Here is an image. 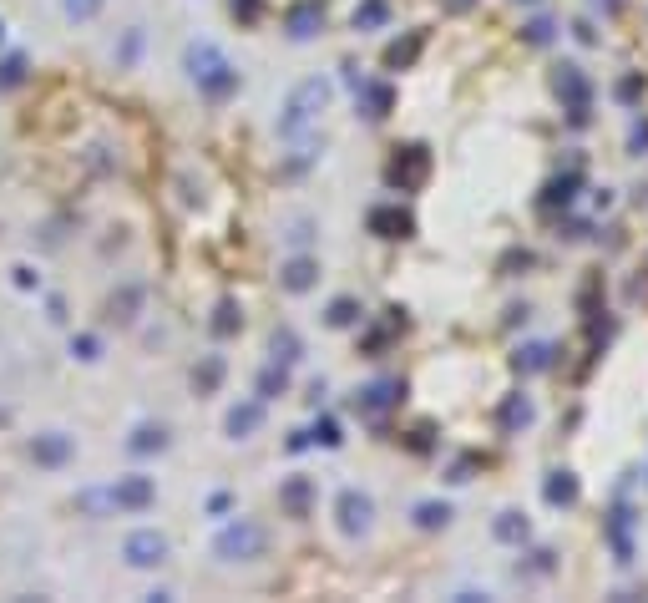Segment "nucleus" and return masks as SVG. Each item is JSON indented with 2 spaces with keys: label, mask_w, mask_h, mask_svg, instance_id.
Segmentation results:
<instances>
[{
  "label": "nucleus",
  "mask_w": 648,
  "mask_h": 603,
  "mask_svg": "<svg viewBox=\"0 0 648 603\" xmlns=\"http://www.w3.org/2000/svg\"><path fill=\"white\" fill-rule=\"evenodd\" d=\"M304 284H309V264H294L289 269V289H304Z\"/></svg>",
  "instance_id": "nucleus-15"
},
{
  "label": "nucleus",
  "mask_w": 648,
  "mask_h": 603,
  "mask_svg": "<svg viewBox=\"0 0 648 603\" xmlns=\"http://www.w3.org/2000/svg\"><path fill=\"white\" fill-rule=\"evenodd\" d=\"M497 538H502V543H527L532 527H527L522 512H502V517H497Z\"/></svg>",
  "instance_id": "nucleus-8"
},
{
  "label": "nucleus",
  "mask_w": 648,
  "mask_h": 603,
  "mask_svg": "<svg viewBox=\"0 0 648 603\" xmlns=\"http://www.w3.org/2000/svg\"><path fill=\"white\" fill-rule=\"evenodd\" d=\"M517 365H527V370H542V365H547V350H542V345H532V350H527V360H517Z\"/></svg>",
  "instance_id": "nucleus-14"
},
{
  "label": "nucleus",
  "mask_w": 648,
  "mask_h": 603,
  "mask_svg": "<svg viewBox=\"0 0 648 603\" xmlns=\"http://www.w3.org/2000/svg\"><path fill=\"white\" fill-rule=\"evenodd\" d=\"M259 548H264V533H259L254 522H238V527H228V533L218 538V553H223V558H254Z\"/></svg>",
  "instance_id": "nucleus-2"
},
{
  "label": "nucleus",
  "mask_w": 648,
  "mask_h": 603,
  "mask_svg": "<svg viewBox=\"0 0 648 603\" xmlns=\"http://www.w3.org/2000/svg\"><path fill=\"white\" fill-rule=\"evenodd\" d=\"M188 61H193V77H198V82H208L213 92H223V87L233 82V77H228V61H223L213 46H193V56H188Z\"/></svg>",
  "instance_id": "nucleus-3"
},
{
  "label": "nucleus",
  "mask_w": 648,
  "mask_h": 603,
  "mask_svg": "<svg viewBox=\"0 0 648 603\" xmlns=\"http://www.w3.org/2000/svg\"><path fill=\"white\" fill-rule=\"evenodd\" d=\"M330 102V87L324 82H304L294 97H289V117H284V132H299L304 122H314V112Z\"/></svg>",
  "instance_id": "nucleus-1"
},
{
  "label": "nucleus",
  "mask_w": 648,
  "mask_h": 603,
  "mask_svg": "<svg viewBox=\"0 0 648 603\" xmlns=\"http://www.w3.org/2000/svg\"><path fill=\"white\" fill-rule=\"evenodd\" d=\"M557 92H567V97H573V107H578V112L588 107V82H583V71H578V66H562Z\"/></svg>",
  "instance_id": "nucleus-7"
},
{
  "label": "nucleus",
  "mask_w": 648,
  "mask_h": 603,
  "mask_svg": "<svg viewBox=\"0 0 648 603\" xmlns=\"http://www.w3.org/2000/svg\"><path fill=\"white\" fill-rule=\"evenodd\" d=\"M309 26H314V6H304V11H294V36H314Z\"/></svg>",
  "instance_id": "nucleus-12"
},
{
  "label": "nucleus",
  "mask_w": 648,
  "mask_h": 603,
  "mask_svg": "<svg viewBox=\"0 0 648 603\" xmlns=\"http://www.w3.org/2000/svg\"><path fill=\"white\" fill-rule=\"evenodd\" d=\"M552 31H557V26H552L547 16H537V21L527 26V41H532V46H547V41H552Z\"/></svg>",
  "instance_id": "nucleus-9"
},
{
  "label": "nucleus",
  "mask_w": 648,
  "mask_h": 603,
  "mask_svg": "<svg viewBox=\"0 0 648 603\" xmlns=\"http://www.w3.org/2000/svg\"><path fill=\"white\" fill-rule=\"evenodd\" d=\"M522 6H542V0H522Z\"/></svg>",
  "instance_id": "nucleus-16"
},
{
  "label": "nucleus",
  "mask_w": 648,
  "mask_h": 603,
  "mask_svg": "<svg viewBox=\"0 0 648 603\" xmlns=\"http://www.w3.org/2000/svg\"><path fill=\"white\" fill-rule=\"evenodd\" d=\"M446 522H451V512H446V507H436V502H426V507H421V527H446Z\"/></svg>",
  "instance_id": "nucleus-10"
},
{
  "label": "nucleus",
  "mask_w": 648,
  "mask_h": 603,
  "mask_svg": "<svg viewBox=\"0 0 648 603\" xmlns=\"http://www.w3.org/2000/svg\"><path fill=\"white\" fill-rule=\"evenodd\" d=\"M507 421H522V426H527V421H532V401H512V406H507Z\"/></svg>",
  "instance_id": "nucleus-13"
},
{
  "label": "nucleus",
  "mask_w": 648,
  "mask_h": 603,
  "mask_svg": "<svg viewBox=\"0 0 648 603\" xmlns=\"http://www.w3.org/2000/svg\"><path fill=\"white\" fill-rule=\"evenodd\" d=\"M254 421H259V411H254V406H243V411H233V416H228V426H233V431H254Z\"/></svg>",
  "instance_id": "nucleus-11"
},
{
  "label": "nucleus",
  "mask_w": 648,
  "mask_h": 603,
  "mask_svg": "<svg viewBox=\"0 0 648 603\" xmlns=\"http://www.w3.org/2000/svg\"><path fill=\"white\" fill-rule=\"evenodd\" d=\"M547 502L552 507H573L578 502V477L573 472H552L547 477Z\"/></svg>",
  "instance_id": "nucleus-5"
},
{
  "label": "nucleus",
  "mask_w": 648,
  "mask_h": 603,
  "mask_svg": "<svg viewBox=\"0 0 648 603\" xmlns=\"http://www.w3.org/2000/svg\"><path fill=\"white\" fill-rule=\"evenodd\" d=\"M127 553H132V563H162V553H168V543H162L157 533H137L132 543H127Z\"/></svg>",
  "instance_id": "nucleus-6"
},
{
  "label": "nucleus",
  "mask_w": 648,
  "mask_h": 603,
  "mask_svg": "<svg viewBox=\"0 0 648 603\" xmlns=\"http://www.w3.org/2000/svg\"><path fill=\"white\" fill-rule=\"evenodd\" d=\"M370 497H360V492H345L340 497V517H345V533H365L370 527Z\"/></svg>",
  "instance_id": "nucleus-4"
}]
</instances>
